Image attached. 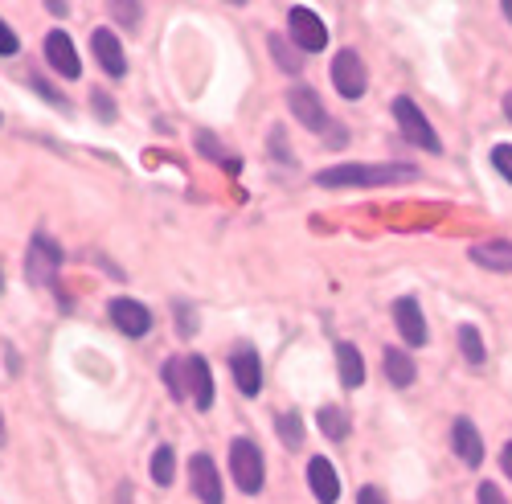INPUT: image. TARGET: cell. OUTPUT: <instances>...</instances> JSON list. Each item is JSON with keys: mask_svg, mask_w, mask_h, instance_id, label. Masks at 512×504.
<instances>
[{"mask_svg": "<svg viewBox=\"0 0 512 504\" xmlns=\"http://www.w3.org/2000/svg\"><path fill=\"white\" fill-rule=\"evenodd\" d=\"M418 181L414 164H332L316 173L320 189H357V185H402Z\"/></svg>", "mask_w": 512, "mask_h": 504, "instance_id": "obj_1", "label": "cell"}, {"mask_svg": "<svg viewBox=\"0 0 512 504\" xmlns=\"http://www.w3.org/2000/svg\"><path fill=\"white\" fill-rule=\"evenodd\" d=\"M267 464H263V451H259V443L254 439H234L230 443V476H234V484L246 492V496H254V492H263V484H267Z\"/></svg>", "mask_w": 512, "mask_h": 504, "instance_id": "obj_2", "label": "cell"}, {"mask_svg": "<svg viewBox=\"0 0 512 504\" xmlns=\"http://www.w3.org/2000/svg\"><path fill=\"white\" fill-rule=\"evenodd\" d=\"M394 119H398V132L414 144V148H422V152H431V156H439L443 152V140H439V132L431 128V119H426L422 111H418V103L414 99H394Z\"/></svg>", "mask_w": 512, "mask_h": 504, "instance_id": "obj_3", "label": "cell"}, {"mask_svg": "<svg viewBox=\"0 0 512 504\" xmlns=\"http://www.w3.org/2000/svg\"><path fill=\"white\" fill-rule=\"evenodd\" d=\"M287 33H291V41H295V50H304V54H320V50L328 46V25H324V17H316V13L304 9V5L287 9Z\"/></svg>", "mask_w": 512, "mask_h": 504, "instance_id": "obj_4", "label": "cell"}, {"mask_svg": "<svg viewBox=\"0 0 512 504\" xmlns=\"http://www.w3.org/2000/svg\"><path fill=\"white\" fill-rule=\"evenodd\" d=\"M58 267H62V246L54 238H46V234H37L29 242V255H25V279L33 287H46V283H54Z\"/></svg>", "mask_w": 512, "mask_h": 504, "instance_id": "obj_5", "label": "cell"}, {"mask_svg": "<svg viewBox=\"0 0 512 504\" xmlns=\"http://www.w3.org/2000/svg\"><path fill=\"white\" fill-rule=\"evenodd\" d=\"M332 82H336V91L345 99H361L369 91V70L357 58V50H340L332 58Z\"/></svg>", "mask_w": 512, "mask_h": 504, "instance_id": "obj_6", "label": "cell"}, {"mask_svg": "<svg viewBox=\"0 0 512 504\" xmlns=\"http://www.w3.org/2000/svg\"><path fill=\"white\" fill-rule=\"evenodd\" d=\"M287 107H291V115L300 119L308 132H328V123H332V119H328V107H324V99H320L312 87H304V82L287 91Z\"/></svg>", "mask_w": 512, "mask_h": 504, "instance_id": "obj_7", "label": "cell"}, {"mask_svg": "<svg viewBox=\"0 0 512 504\" xmlns=\"http://www.w3.org/2000/svg\"><path fill=\"white\" fill-rule=\"evenodd\" d=\"M189 484H193V496L201 504H222V476H218V464H213L209 455L189 459Z\"/></svg>", "mask_w": 512, "mask_h": 504, "instance_id": "obj_8", "label": "cell"}, {"mask_svg": "<svg viewBox=\"0 0 512 504\" xmlns=\"http://www.w3.org/2000/svg\"><path fill=\"white\" fill-rule=\"evenodd\" d=\"M46 62H50L62 78H78V74H82V58H78V50H74L70 33H62V29H50V33H46Z\"/></svg>", "mask_w": 512, "mask_h": 504, "instance_id": "obj_9", "label": "cell"}, {"mask_svg": "<svg viewBox=\"0 0 512 504\" xmlns=\"http://www.w3.org/2000/svg\"><path fill=\"white\" fill-rule=\"evenodd\" d=\"M111 320H115V328L119 332H127V336H148L152 332V312L140 304V300H127V296H119V300H111Z\"/></svg>", "mask_w": 512, "mask_h": 504, "instance_id": "obj_10", "label": "cell"}, {"mask_svg": "<svg viewBox=\"0 0 512 504\" xmlns=\"http://www.w3.org/2000/svg\"><path fill=\"white\" fill-rule=\"evenodd\" d=\"M390 312H394V324H398V332H402V341H406L410 349H422V345H426V320H422L418 300L402 296V300H394Z\"/></svg>", "mask_w": 512, "mask_h": 504, "instance_id": "obj_11", "label": "cell"}, {"mask_svg": "<svg viewBox=\"0 0 512 504\" xmlns=\"http://www.w3.org/2000/svg\"><path fill=\"white\" fill-rule=\"evenodd\" d=\"M451 447H455V455L463 459L467 468H480V464H484V439H480V431H476L472 418H455Z\"/></svg>", "mask_w": 512, "mask_h": 504, "instance_id": "obj_12", "label": "cell"}, {"mask_svg": "<svg viewBox=\"0 0 512 504\" xmlns=\"http://www.w3.org/2000/svg\"><path fill=\"white\" fill-rule=\"evenodd\" d=\"M230 369H234V382H238V390L246 398H254L263 390V361H259V353H254V349H234Z\"/></svg>", "mask_w": 512, "mask_h": 504, "instance_id": "obj_13", "label": "cell"}, {"mask_svg": "<svg viewBox=\"0 0 512 504\" xmlns=\"http://www.w3.org/2000/svg\"><path fill=\"white\" fill-rule=\"evenodd\" d=\"M91 50H95V62L111 74V78H123L127 74V58H123V46L111 29H95L91 33Z\"/></svg>", "mask_w": 512, "mask_h": 504, "instance_id": "obj_14", "label": "cell"}, {"mask_svg": "<svg viewBox=\"0 0 512 504\" xmlns=\"http://www.w3.org/2000/svg\"><path fill=\"white\" fill-rule=\"evenodd\" d=\"M185 377H189V394H193V406L197 410H209L213 406V373H209V361L205 357H185Z\"/></svg>", "mask_w": 512, "mask_h": 504, "instance_id": "obj_15", "label": "cell"}, {"mask_svg": "<svg viewBox=\"0 0 512 504\" xmlns=\"http://www.w3.org/2000/svg\"><path fill=\"white\" fill-rule=\"evenodd\" d=\"M308 484H312V496L320 504H336L340 500V476H336V468L328 464L324 455H316L308 464Z\"/></svg>", "mask_w": 512, "mask_h": 504, "instance_id": "obj_16", "label": "cell"}, {"mask_svg": "<svg viewBox=\"0 0 512 504\" xmlns=\"http://www.w3.org/2000/svg\"><path fill=\"white\" fill-rule=\"evenodd\" d=\"M472 263L476 267H488V271H512V242L508 238L476 242L472 246Z\"/></svg>", "mask_w": 512, "mask_h": 504, "instance_id": "obj_17", "label": "cell"}, {"mask_svg": "<svg viewBox=\"0 0 512 504\" xmlns=\"http://www.w3.org/2000/svg\"><path fill=\"white\" fill-rule=\"evenodd\" d=\"M381 369H386L390 386H398V390H410V386H414V377H418L414 357H410L406 349H386V357H381Z\"/></svg>", "mask_w": 512, "mask_h": 504, "instance_id": "obj_18", "label": "cell"}, {"mask_svg": "<svg viewBox=\"0 0 512 504\" xmlns=\"http://www.w3.org/2000/svg\"><path fill=\"white\" fill-rule=\"evenodd\" d=\"M336 369H340V382H345L349 390L365 386V361H361L357 345H349V341H336Z\"/></svg>", "mask_w": 512, "mask_h": 504, "instance_id": "obj_19", "label": "cell"}, {"mask_svg": "<svg viewBox=\"0 0 512 504\" xmlns=\"http://www.w3.org/2000/svg\"><path fill=\"white\" fill-rule=\"evenodd\" d=\"M316 423H320V431H324L332 443H345V439H349V431H353V418H349V410H345V406H320Z\"/></svg>", "mask_w": 512, "mask_h": 504, "instance_id": "obj_20", "label": "cell"}, {"mask_svg": "<svg viewBox=\"0 0 512 504\" xmlns=\"http://www.w3.org/2000/svg\"><path fill=\"white\" fill-rule=\"evenodd\" d=\"M459 353L467 357V365H484V357H488V349H484V336H480V328L476 324H459Z\"/></svg>", "mask_w": 512, "mask_h": 504, "instance_id": "obj_21", "label": "cell"}, {"mask_svg": "<svg viewBox=\"0 0 512 504\" xmlns=\"http://www.w3.org/2000/svg\"><path fill=\"white\" fill-rule=\"evenodd\" d=\"M160 377H164V386H168V394H173V398H185V394H189L185 357H168V361H164V369H160Z\"/></svg>", "mask_w": 512, "mask_h": 504, "instance_id": "obj_22", "label": "cell"}, {"mask_svg": "<svg viewBox=\"0 0 512 504\" xmlns=\"http://www.w3.org/2000/svg\"><path fill=\"white\" fill-rule=\"evenodd\" d=\"M173 472H177V455H173V447H168V443H160L152 451V480L160 488H168V484H173Z\"/></svg>", "mask_w": 512, "mask_h": 504, "instance_id": "obj_23", "label": "cell"}, {"mask_svg": "<svg viewBox=\"0 0 512 504\" xmlns=\"http://www.w3.org/2000/svg\"><path fill=\"white\" fill-rule=\"evenodd\" d=\"M275 427H279V439H283L287 447H300V443H304V423H300V414H295V410H283Z\"/></svg>", "mask_w": 512, "mask_h": 504, "instance_id": "obj_24", "label": "cell"}, {"mask_svg": "<svg viewBox=\"0 0 512 504\" xmlns=\"http://www.w3.org/2000/svg\"><path fill=\"white\" fill-rule=\"evenodd\" d=\"M267 46H271V58L279 62V70H287V74H300V66H304V58H300V54H291V50H287V41H283V37H271V41H267Z\"/></svg>", "mask_w": 512, "mask_h": 504, "instance_id": "obj_25", "label": "cell"}, {"mask_svg": "<svg viewBox=\"0 0 512 504\" xmlns=\"http://www.w3.org/2000/svg\"><path fill=\"white\" fill-rule=\"evenodd\" d=\"M25 82H29V91H37L41 99H50L54 107H62V111H70V99H66V95H58V91H54V87H50V82H46V78H41V74H29Z\"/></svg>", "mask_w": 512, "mask_h": 504, "instance_id": "obj_26", "label": "cell"}, {"mask_svg": "<svg viewBox=\"0 0 512 504\" xmlns=\"http://www.w3.org/2000/svg\"><path fill=\"white\" fill-rule=\"evenodd\" d=\"M492 164H496V173L512 185V144H496L492 148Z\"/></svg>", "mask_w": 512, "mask_h": 504, "instance_id": "obj_27", "label": "cell"}, {"mask_svg": "<svg viewBox=\"0 0 512 504\" xmlns=\"http://www.w3.org/2000/svg\"><path fill=\"white\" fill-rule=\"evenodd\" d=\"M21 50V41H17V33L5 25V17H0V58H13Z\"/></svg>", "mask_w": 512, "mask_h": 504, "instance_id": "obj_28", "label": "cell"}, {"mask_svg": "<svg viewBox=\"0 0 512 504\" xmlns=\"http://www.w3.org/2000/svg\"><path fill=\"white\" fill-rule=\"evenodd\" d=\"M91 107H99V119H103V123H115V103H111L103 91L91 95Z\"/></svg>", "mask_w": 512, "mask_h": 504, "instance_id": "obj_29", "label": "cell"}, {"mask_svg": "<svg viewBox=\"0 0 512 504\" xmlns=\"http://www.w3.org/2000/svg\"><path fill=\"white\" fill-rule=\"evenodd\" d=\"M476 500H480V504H508V500H504V492H500L496 484H488V480L476 488Z\"/></svg>", "mask_w": 512, "mask_h": 504, "instance_id": "obj_30", "label": "cell"}, {"mask_svg": "<svg viewBox=\"0 0 512 504\" xmlns=\"http://www.w3.org/2000/svg\"><path fill=\"white\" fill-rule=\"evenodd\" d=\"M357 504H390V496L369 484V488H361V492H357Z\"/></svg>", "mask_w": 512, "mask_h": 504, "instance_id": "obj_31", "label": "cell"}, {"mask_svg": "<svg viewBox=\"0 0 512 504\" xmlns=\"http://www.w3.org/2000/svg\"><path fill=\"white\" fill-rule=\"evenodd\" d=\"M111 13H115L123 25H136V21H140V5H111Z\"/></svg>", "mask_w": 512, "mask_h": 504, "instance_id": "obj_32", "label": "cell"}, {"mask_svg": "<svg viewBox=\"0 0 512 504\" xmlns=\"http://www.w3.org/2000/svg\"><path fill=\"white\" fill-rule=\"evenodd\" d=\"M177 328H181V336H193V332H197V316H189L185 304L177 308Z\"/></svg>", "mask_w": 512, "mask_h": 504, "instance_id": "obj_33", "label": "cell"}, {"mask_svg": "<svg viewBox=\"0 0 512 504\" xmlns=\"http://www.w3.org/2000/svg\"><path fill=\"white\" fill-rule=\"evenodd\" d=\"M500 468H504V476L512 480V443H504V451H500Z\"/></svg>", "mask_w": 512, "mask_h": 504, "instance_id": "obj_34", "label": "cell"}, {"mask_svg": "<svg viewBox=\"0 0 512 504\" xmlns=\"http://www.w3.org/2000/svg\"><path fill=\"white\" fill-rule=\"evenodd\" d=\"M504 115H508V123H512V91L504 95Z\"/></svg>", "mask_w": 512, "mask_h": 504, "instance_id": "obj_35", "label": "cell"}, {"mask_svg": "<svg viewBox=\"0 0 512 504\" xmlns=\"http://www.w3.org/2000/svg\"><path fill=\"white\" fill-rule=\"evenodd\" d=\"M504 17H508V21H512V0H504Z\"/></svg>", "mask_w": 512, "mask_h": 504, "instance_id": "obj_36", "label": "cell"}, {"mask_svg": "<svg viewBox=\"0 0 512 504\" xmlns=\"http://www.w3.org/2000/svg\"><path fill=\"white\" fill-rule=\"evenodd\" d=\"M0 287H5V275H0Z\"/></svg>", "mask_w": 512, "mask_h": 504, "instance_id": "obj_37", "label": "cell"}]
</instances>
